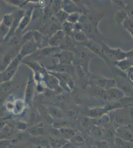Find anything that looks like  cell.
<instances>
[{
    "label": "cell",
    "mask_w": 133,
    "mask_h": 148,
    "mask_svg": "<svg viewBox=\"0 0 133 148\" xmlns=\"http://www.w3.org/2000/svg\"><path fill=\"white\" fill-rule=\"evenodd\" d=\"M32 84H30V85H28V90L26 92V98L28 99V100L32 96Z\"/></svg>",
    "instance_id": "cell-5"
},
{
    "label": "cell",
    "mask_w": 133,
    "mask_h": 148,
    "mask_svg": "<svg viewBox=\"0 0 133 148\" xmlns=\"http://www.w3.org/2000/svg\"><path fill=\"white\" fill-rule=\"evenodd\" d=\"M72 111H70V115L71 117H72L73 119H76L77 117H78V115L77 113H76L75 111H74V110H71Z\"/></svg>",
    "instance_id": "cell-10"
},
{
    "label": "cell",
    "mask_w": 133,
    "mask_h": 148,
    "mask_svg": "<svg viewBox=\"0 0 133 148\" xmlns=\"http://www.w3.org/2000/svg\"><path fill=\"white\" fill-rule=\"evenodd\" d=\"M115 141L116 144L120 148H133L131 142L124 140L119 137H117Z\"/></svg>",
    "instance_id": "cell-2"
},
{
    "label": "cell",
    "mask_w": 133,
    "mask_h": 148,
    "mask_svg": "<svg viewBox=\"0 0 133 148\" xmlns=\"http://www.w3.org/2000/svg\"><path fill=\"white\" fill-rule=\"evenodd\" d=\"M72 139L75 142H83V137L81 136H76L75 135L72 137Z\"/></svg>",
    "instance_id": "cell-6"
},
{
    "label": "cell",
    "mask_w": 133,
    "mask_h": 148,
    "mask_svg": "<svg viewBox=\"0 0 133 148\" xmlns=\"http://www.w3.org/2000/svg\"><path fill=\"white\" fill-rule=\"evenodd\" d=\"M119 92L116 90H111L108 92L107 97L110 99H115L119 97Z\"/></svg>",
    "instance_id": "cell-3"
},
{
    "label": "cell",
    "mask_w": 133,
    "mask_h": 148,
    "mask_svg": "<svg viewBox=\"0 0 133 148\" xmlns=\"http://www.w3.org/2000/svg\"><path fill=\"white\" fill-rule=\"evenodd\" d=\"M62 148H76L75 145L72 144V143H68L65 144L63 147Z\"/></svg>",
    "instance_id": "cell-9"
},
{
    "label": "cell",
    "mask_w": 133,
    "mask_h": 148,
    "mask_svg": "<svg viewBox=\"0 0 133 148\" xmlns=\"http://www.w3.org/2000/svg\"><path fill=\"white\" fill-rule=\"evenodd\" d=\"M51 113H52V115H53L55 117H61V112L59 111L57 109H52V111H51Z\"/></svg>",
    "instance_id": "cell-8"
},
{
    "label": "cell",
    "mask_w": 133,
    "mask_h": 148,
    "mask_svg": "<svg viewBox=\"0 0 133 148\" xmlns=\"http://www.w3.org/2000/svg\"><path fill=\"white\" fill-rule=\"evenodd\" d=\"M116 121L119 123H124V121H125V118L122 117L121 116H117Z\"/></svg>",
    "instance_id": "cell-11"
},
{
    "label": "cell",
    "mask_w": 133,
    "mask_h": 148,
    "mask_svg": "<svg viewBox=\"0 0 133 148\" xmlns=\"http://www.w3.org/2000/svg\"><path fill=\"white\" fill-rule=\"evenodd\" d=\"M104 113V111L103 110H99V109H96L91 111V115L93 117H98L101 115L103 113Z\"/></svg>",
    "instance_id": "cell-4"
},
{
    "label": "cell",
    "mask_w": 133,
    "mask_h": 148,
    "mask_svg": "<svg viewBox=\"0 0 133 148\" xmlns=\"http://www.w3.org/2000/svg\"><path fill=\"white\" fill-rule=\"evenodd\" d=\"M59 132L61 135L67 139H72L76 134L74 130L71 128H61L59 130Z\"/></svg>",
    "instance_id": "cell-1"
},
{
    "label": "cell",
    "mask_w": 133,
    "mask_h": 148,
    "mask_svg": "<svg viewBox=\"0 0 133 148\" xmlns=\"http://www.w3.org/2000/svg\"><path fill=\"white\" fill-rule=\"evenodd\" d=\"M97 145L98 148H110L107 143L105 142H99Z\"/></svg>",
    "instance_id": "cell-7"
}]
</instances>
